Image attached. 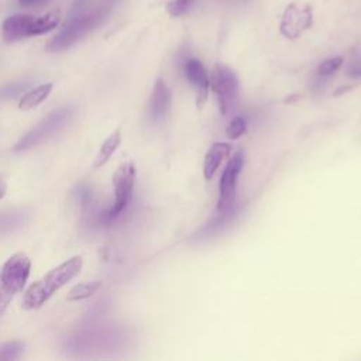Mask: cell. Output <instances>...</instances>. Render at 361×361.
Segmentation results:
<instances>
[{
  "instance_id": "6da1fadb",
  "label": "cell",
  "mask_w": 361,
  "mask_h": 361,
  "mask_svg": "<svg viewBox=\"0 0 361 361\" xmlns=\"http://www.w3.org/2000/svg\"><path fill=\"white\" fill-rule=\"evenodd\" d=\"M82 265V257L75 255L61 265L52 268L25 290L23 296V309L34 310L41 307L56 290L65 286L80 272Z\"/></svg>"
},
{
  "instance_id": "7a4b0ae2",
  "label": "cell",
  "mask_w": 361,
  "mask_h": 361,
  "mask_svg": "<svg viewBox=\"0 0 361 361\" xmlns=\"http://www.w3.org/2000/svg\"><path fill=\"white\" fill-rule=\"evenodd\" d=\"M109 10V6H99L93 10L72 16L61 28V31L49 41L48 49L51 52H59L69 48L76 41L93 31L97 25H100L107 17Z\"/></svg>"
},
{
  "instance_id": "3957f363",
  "label": "cell",
  "mask_w": 361,
  "mask_h": 361,
  "mask_svg": "<svg viewBox=\"0 0 361 361\" xmlns=\"http://www.w3.org/2000/svg\"><path fill=\"white\" fill-rule=\"evenodd\" d=\"M61 13L58 10L45 13L42 16L14 14L3 21L1 32L7 42H14L23 38L42 35L58 27Z\"/></svg>"
},
{
  "instance_id": "277c9868",
  "label": "cell",
  "mask_w": 361,
  "mask_h": 361,
  "mask_svg": "<svg viewBox=\"0 0 361 361\" xmlns=\"http://www.w3.org/2000/svg\"><path fill=\"white\" fill-rule=\"evenodd\" d=\"M31 261L24 252L13 254L0 269V314L20 293L30 276Z\"/></svg>"
},
{
  "instance_id": "5b68a950",
  "label": "cell",
  "mask_w": 361,
  "mask_h": 361,
  "mask_svg": "<svg viewBox=\"0 0 361 361\" xmlns=\"http://www.w3.org/2000/svg\"><path fill=\"white\" fill-rule=\"evenodd\" d=\"M72 116H73V109L69 106L61 107L49 113L45 118H42L35 127H32L28 133H25L18 140V142L14 145V151H25L48 140L55 133L62 130L69 123Z\"/></svg>"
},
{
  "instance_id": "8992f818",
  "label": "cell",
  "mask_w": 361,
  "mask_h": 361,
  "mask_svg": "<svg viewBox=\"0 0 361 361\" xmlns=\"http://www.w3.org/2000/svg\"><path fill=\"white\" fill-rule=\"evenodd\" d=\"M210 86L217 96L220 111L226 114L238 100L240 85L235 72L224 63H216L212 72Z\"/></svg>"
},
{
  "instance_id": "52a82bcc",
  "label": "cell",
  "mask_w": 361,
  "mask_h": 361,
  "mask_svg": "<svg viewBox=\"0 0 361 361\" xmlns=\"http://www.w3.org/2000/svg\"><path fill=\"white\" fill-rule=\"evenodd\" d=\"M135 175H137V171L134 164L131 162H124L116 169L113 175L114 202L107 213L109 219L117 217L127 207L135 185Z\"/></svg>"
},
{
  "instance_id": "ba28073f",
  "label": "cell",
  "mask_w": 361,
  "mask_h": 361,
  "mask_svg": "<svg viewBox=\"0 0 361 361\" xmlns=\"http://www.w3.org/2000/svg\"><path fill=\"white\" fill-rule=\"evenodd\" d=\"M313 13L312 7L307 3L293 1L286 6L283 10L279 30L281 34L288 39H296L306 30L312 27Z\"/></svg>"
},
{
  "instance_id": "9c48e42d",
  "label": "cell",
  "mask_w": 361,
  "mask_h": 361,
  "mask_svg": "<svg viewBox=\"0 0 361 361\" xmlns=\"http://www.w3.org/2000/svg\"><path fill=\"white\" fill-rule=\"evenodd\" d=\"M244 165V154L243 151H237L231 159L227 162L219 185V203L217 209L220 212L228 210L235 200V190H237V178Z\"/></svg>"
},
{
  "instance_id": "30bf717a",
  "label": "cell",
  "mask_w": 361,
  "mask_h": 361,
  "mask_svg": "<svg viewBox=\"0 0 361 361\" xmlns=\"http://www.w3.org/2000/svg\"><path fill=\"white\" fill-rule=\"evenodd\" d=\"M185 75L188 80L197 89V104L200 109L207 97V90L210 86L207 72L199 59H188L185 63Z\"/></svg>"
},
{
  "instance_id": "8fae6325",
  "label": "cell",
  "mask_w": 361,
  "mask_h": 361,
  "mask_svg": "<svg viewBox=\"0 0 361 361\" xmlns=\"http://www.w3.org/2000/svg\"><path fill=\"white\" fill-rule=\"evenodd\" d=\"M231 145L227 142H214L204 155L203 161V175L206 180L213 179L220 164L230 155Z\"/></svg>"
},
{
  "instance_id": "7c38bea8",
  "label": "cell",
  "mask_w": 361,
  "mask_h": 361,
  "mask_svg": "<svg viewBox=\"0 0 361 361\" xmlns=\"http://www.w3.org/2000/svg\"><path fill=\"white\" fill-rule=\"evenodd\" d=\"M171 103V92L162 79H158L152 89L151 96V117L158 121L165 117Z\"/></svg>"
},
{
  "instance_id": "4fadbf2b",
  "label": "cell",
  "mask_w": 361,
  "mask_h": 361,
  "mask_svg": "<svg viewBox=\"0 0 361 361\" xmlns=\"http://www.w3.org/2000/svg\"><path fill=\"white\" fill-rule=\"evenodd\" d=\"M51 90H52V83L38 85L37 87H34L23 94V97L18 102V109L23 111H27V110L37 107L49 96Z\"/></svg>"
},
{
  "instance_id": "5bb4252c",
  "label": "cell",
  "mask_w": 361,
  "mask_h": 361,
  "mask_svg": "<svg viewBox=\"0 0 361 361\" xmlns=\"http://www.w3.org/2000/svg\"><path fill=\"white\" fill-rule=\"evenodd\" d=\"M30 214L25 210H8L0 213V235L20 228L28 220Z\"/></svg>"
},
{
  "instance_id": "9a60e30c",
  "label": "cell",
  "mask_w": 361,
  "mask_h": 361,
  "mask_svg": "<svg viewBox=\"0 0 361 361\" xmlns=\"http://www.w3.org/2000/svg\"><path fill=\"white\" fill-rule=\"evenodd\" d=\"M120 142H121V131H120V128H117L102 144V147H100V149H99V152L94 158V168H99V166L104 165L110 159L113 152L118 148Z\"/></svg>"
},
{
  "instance_id": "2e32d148",
  "label": "cell",
  "mask_w": 361,
  "mask_h": 361,
  "mask_svg": "<svg viewBox=\"0 0 361 361\" xmlns=\"http://www.w3.org/2000/svg\"><path fill=\"white\" fill-rule=\"evenodd\" d=\"M102 286V282L93 281V282H82L75 285L69 292H68V300L76 302V300H83L94 295Z\"/></svg>"
},
{
  "instance_id": "e0dca14e",
  "label": "cell",
  "mask_w": 361,
  "mask_h": 361,
  "mask_svg": "<svg viewBox=\"0 0 361 361\" xmlns=\"http://www.w3.org/2000/svg\"><path fill=\"white\" fill-rule=\"evenodd\" d=\"M24 351L21 341H8L0 347V361L18 360Z\"/></svg>"
},
{
  "instance_id": "ac0fdd59",
  "label": "cell",
  "mask_w": 361,
  "mask_h": 361,
  "mask_svg": "<svg viewBox=\"0 0 361 361\" xmlns=\"http://www.w3.org/2000/svg\"><path fill=\"white\" fill-rule=\"evenodd\" d=\"M27 85H28L27 82H17V83H11V85L1 87L0 89V100H10V99L17 97L20 93L24 92Z\"/></svg>"
},
{
  "instance_id": "d6986e66",
  "label": "cell",
  "mask_w": 361,
  "mask_h": 361,
  "mask_svg": "<svg viewBox=\"0 0 361 361\" xmlns=\"http://www.w3.org/2000/svg\"><path fill=\"white\" fill-rule=\"evenodd\" d=\"M343 63V58L341 56H334V58H330V59H326L323 61L320 65H319V75L320 76H329L331 73H334Z\"/></svg>"
},
{
  "instance_id": "ffe728a7",
  "label": "cell",
  "mask_w": 361,
  "mask_h": 361,
  "mask_svg": "<svg viewBox=\"0 0 361 361\" xmlns=\"http://www.w3.org/2000/svg\"><path fill=\"white\" fill-rule=\"evenodd\" d=\"M244 131H245V121L243 117H234L226 128V134L231 140H237L240 135H243Z\"/></svg>"
},
{
  "instance_id": "44dd1931",
  "label": "cell",
  "mask_w": 361,
  "mask_h": 361,
  "mask_svg": "<svg viewBox=\"0 0 361 361\" xmlns=\"http://www.w3.org/2000/svg\"><path fill=\"white\" fill-rule=\"evenodd\" d=\"M192 3L193 0H171L166 6V11L171 16L178 17V16H182L190 7Z\"/></svg>"
},
{
  "instance_id": "7402d4cb",
  "label": "cell",
  "mask_w": 361,
  "mask_h": 361,
  "mask_svg": "<svg viewBox=\"0 0 361 361\" xmlns=\"http://www.w3.org/2000/svg\"><path fill=\"white\" fill-rule=\"evenodd\" d=\"M47 1H48V0H18V4H20L21 7L28 8V7H37V6H41V4L47 3Z\"/></svg>"
},
{
  "instance_id": "603a6c76",
  "label": "cell",
  "mask_w": 361,
  "mask_h": 361,
  "mask_svg": "<svg viewBox=\"0 0 361 361\" xmlns=\"http://www.w3.org/2000/svg\"><path fill=\"white\" fill-rule=\"evenodd\" d=\"M348 75L353 78L361 76V63H351V66L348 68Z\"/></svg>"
},
{
  "instance_id": "cb8c5ba5",
  "label": "cell",
  "mask_w": 361,
  "mask_h": 361,
  "mask_svg": "<svg viewBox=\"0 0 361 361\" xmlns=\"http://www.w3.org/2000/svg\"><path fill=\"white\" fill-rule=\"evenodd\" d=\"M6 190H7V183L3 178V175H0V199L6 195Z\"/></svg>"
}]
</instances>
